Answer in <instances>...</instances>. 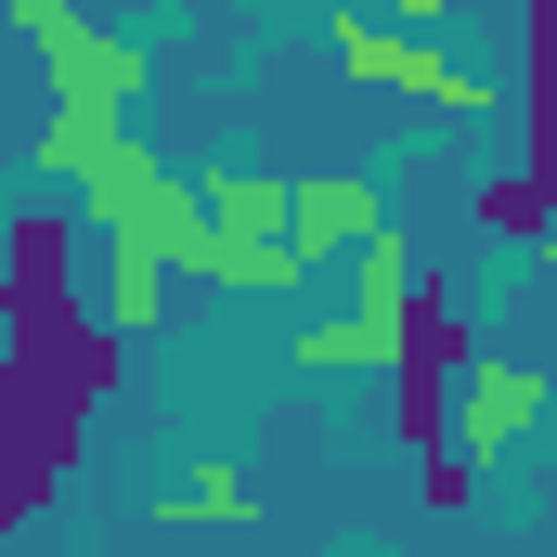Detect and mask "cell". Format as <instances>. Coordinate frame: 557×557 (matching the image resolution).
<instances>
[{"label":"cell","instance_id":"12","mask_svg":"<svg viewBox=\"0 0 557 557\" xmlns=\"http://www.w3.org/2000/svg\"><path fill=\"white\" fill-rule=\"evenodd\" d=\"M480 221L519 234V247H545V234H557V195L532 182V169H506V182H480Z\"/></svg>","mask_w":557,"mask_h":557},{"label":"cell","instance_id":"6","mask_svg":"<svg viewBox=\"0 0 557 557\" xmlns=\"http://www.w3.org/2000/svg\"><path fill=\"white\" fill-rule=\"evenodd\" d=\"M545 403H557V389L532 376V363H506V350H480V363L454 376V454H467V467H493V454H506L519 428L545 416Z\"/></svg>","mask_w":557,"mask_h":557},{"label":"cell","instance_id":"11","mask_svg":"<svg viewBox=\"0 0 557 557\" xmlns=\"http://www.w3.org/2000/svg\"><path fill=\"white\" fill-rule=\"evenodd\" d=\"M169 519H182V532H247V519H260V480H247V467H195V480L169 493Z\"/></svg>","mask_w":557,"mask_h":557},{"label":"cell","instance_id":"13","mask_svg":"<svg viewBox=\"0 0 557 557\" xmlns=\"http://www.w3.org/2000/svg\"><path fill=\"white\" fill-rule=\"evenodd\" d=\"M519 169L557 195V78H519Z\"/></svg>","mask_w":557,"mask_h":557},{"label":"cell","instance_id":"4","mask_svg":"<svg viewBox=\"0 0 557 557\" xmlns=\"http://www.w3.org/2000/svg\"><path fill=\"white\" fill-rule=\"evenodd\" d=\"M389 363H403V441L441 454V441H454V376L480 363V324H467V298H454V285H416V298H403Z\"/></svg>","mask_w":557,"mask_h":557},{"label":"cell","instance_id":"16","mask_svg":"<svg viewBox=\"0 0 557 557\" xmlns=\"http://www.w3.org/2000/svg\"><path fill=\"white\" fill-rule=\"evenodd\" d=\"M545 260H557V234H545Z\"/></svg>","mask_w":557,"mask_h":557},{"label":"cell","instance_id":"10","mask_svg":"<svg viewBox=\"0 0 557 557\" xmlns=\"http://www.w3.org/2000/svg\"><path fill=\"white\" fill-rule=\"evenodd\" d=\"M156 311H169V260L104 247V324H117V337H156Z\"/></svg>","mask_w":557,"mask_h":557},{"label":"cell","instance_id":"2","mask_svg":"<svg viewBox=\"0 0 557 557\" xmlns=\"http://www.w3.org/2000/svg\"><path fill=\"white\" fill-rule=\"evenodd\" d=\"M78 260H91V221L78 208H13L0 221V337L13 350H52L104 311H78Z\"/></svg>","mask_w":557,"mask_h":557},{"label":"cell","instance_id":"17","mask_svg":"<svg viewBox=\"0 0 557 557\" xmlns=\"http://www.w3.org/2000/svg\"><path fill=\"white\" fill-rule=\"evenodd\" d=\"M0 39H13V26H0Z\"/></svg>","mask_w":557,"mask_h":557},{"label":"cell","instance_id":"15","mask_svg":"<svg viewBox=\"0 0 557 557\" xmlns=\"http://www.w3.org/2000/svg\"><path fill=\"white\" fill-rule=\"evenodd\" d=\"M519 78H557V0H519Z\"/></svg>","mask_w":557,"mask_h":557},{"label":"cell","instance_id":"5","mask_svg":"<svg viewBox=\"0 0 557 557\" xmlns=\"http://www.w3.org/2000/svg\"><path fill=\"white\" fill-rule=\"evenodd\" d=\"M337 65L350 78H376V91H416V104H441V117H493V78L480 65H454V52H428V39H403V26H376V13H350L337 0Z\"/></svg>","mask_w":557,"mask_h":557},{"label":"cell","instance_id":"8","mask_svg":"<svg viewBox=\"0 0 557 557\" xmlns=\"http://www.w3.org/2000/svg\"><path fill=\"white\" fill-rule=\"evenodd\" d=\"M195 208H208V247H285V182L260 169H208Z\"/></svg>","mask_w":557,"mask_h":557},{"label":"cell","instance_id":"1","mask_svg":"<svg viewBox=\"0 0 557 557\" xmlns=\"http://www.w3.org/2000/svg\"><path fill=\"white\" fill-rule=\"evenodd\" d=\"M117 324H78V337H52V350H13L0 337V532H26L52 493H65V467H78V416L117 389Z\"/></svg>","mask_w":557,"mask_h":557},{"label":"cell","instance_id":"7","mask_svg":"<svg viewBox=\"0 0 557 557\" xmlns=\"http://www.w3.org/2000/svg\"><path fill=\"white\" fill-rule=\"evenodd\" d=\"M376 234H389V208H376L363 169H311V182H285V247H298V260H337V247L363 260Z\"/></svg>","mask_w":557,"mask_h":557},{"label":"cell","instance_id":"9","mask_svg":"<svg viewBox=\"0 0 557 557\" xmlns=\"http://www.w3.org/2000/svg\"><path fill=\"white\" fill-rule=\"evenodd\" d=\"M389 337H403V324L350 298V311H324V324H298V337H285V363H311V376H363V363H389Z\"/></svg>","mask_w":557,"mask_h":557},{"label":"cell","instance_id":"14","mask_svg":"<svg viewBox=\"0 0 557 557\" xmlns=\"http://www.w3.org/2000/svg\"><path fill=\"white\" fill-rule=\"evenodd\" d=\"M416 493H428V506H441V519H454V506H467V493H480V467H467V454H454V441H441V454H428V467H416Z\"/></svg>","mask_w":557,"mask_h":557},{"label":"cell","instance_id":"3","mask_svg":"<svg viewBox=\"0 0 557 557\" xmlns=\"http://www.w3.org/2000/svg\"><path fill=\"white\" fill-rule=\"evenodd\" d=\"M0 26L39 39L52 104H104V117H131V104H143V39H104L91 0H0Z\"/></svg>","mask_w":557,"mask_h":557}]
</instances>
